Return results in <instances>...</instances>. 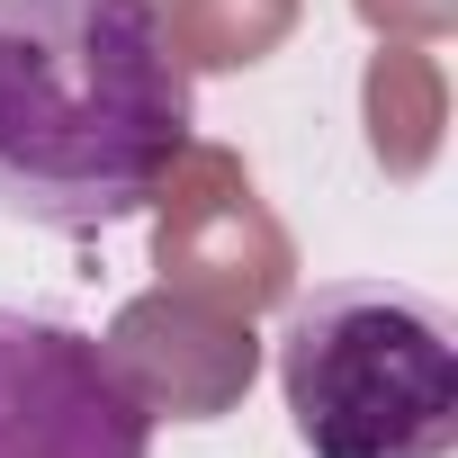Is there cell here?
<instances>
[{
	"mask_svg": "<svg viewBox=\"0 0 458 458\" xmlns=\"http://www.w3.org/2000/svg\"><path fill=\"white\" fill-rule=\"evenodd\" d=\"M189 144L162 0H0V216L99 234Z\"/></svg>",
	"mask_w": 458,
	"mask_h": 458,
	"instance_id": "cell-1",
	"label": "cell"
},
{
	"mask_svg": "<svg viewBox=\"0 0 458 458\" xmlns=\"http://www.w3.org/2000/svg\"><path fill=\"white\" fill-rule=\"evenodd\" d=\"M279 386L315 458H449L458 449V342L413 288H315L279 333Z\"/></svg>",
	"mask_w": 458,
	"mask_h": 458,
	"instance_id": "cell-2",
	"label": "cell"
},
{
	"mask_svg": "<svg viewBox=\"0 0 458 458\" xmlns=\"http://www.w3.org/2000/svg\"><path fill=\"white\" fill-rule=\"evenodd\" d=\"M153 270L162 288H189L207 306L270 315L297 297V243L270 216L261 180L225 144H180L171 171L153 180Z\"/></svg>",
	"mask_w": 458,
	"mask_h": 458,
	"instance_id": "cell-3",
	"label": "cell"
},
{
	"mask_svg": "<svg viewBox=\"0 0 458 458\" xmlns=\"http://www.w3.org/2000/svg\"><path fill=\"white\" fill-rule=\"evenodd\" d=\"M144 449L153 422L90 333L0 306V458H144Z\"/></svg>",
	"mask_w": 458,
	"mask_h": 458,
	"instance_id": "cell-4",
	"label": "cell"
},
{
	"mask_svg": "<svg viewBox=\"0 0 458 458\" xmlns=\"http://www.w3.org/2000/svg\"><path fill=\"white\" fill-rule=\"evenodd\" d=\"M99 351H108L117 386L144 404V422H216V413H234L252 395V377H261L252 315L207 306L189 288L126 297Z\"/></svg>",
	"mask_w": 458,
	"mask_h": 458,
	"instance_id": "cell-5",
	"label": "cell"
},
{
	"mask_svg": "<svg viewBox=\"0 0 458 458\" xmlns=\"http://www.w3.org/2000/svg\"><path fill=\"white\" fill-rule=\"evenodd\" d=\"M360 126H369V162L386 180H422L440 162L449 135V72L431 46L413 37H377L369 72H360Z\"/></svg>",
	"mask_w": 458,
	"mask_h": 458,
	"instance_id": "cell-6",
	"label": "cell"
},
{
	"mask_svg": "<svg viewBox=\"0 0 458 458\" xmlns=\"http://www.w3.org/2000/svg\"><path fill=\"white\" fill-rule=\"evenodd\" d=\"M297 19H306V0H171L162 37L180 72H252L297 37Z\"/></svg>",
	"mask_w": 458,
	"mask_h": 458,
	"instance_id": "cell-7",
	"label": "cell"
},
{
	"mask_svg": "<svg viewBox=\"0 0 458 458\" xmlns=\"http://www.w3.org/2000/svg\"><path fill=\"white\" fill-rule=\"evenodd\" d=\"M351 19H360L369 37H413V46H431V37L458 28V0H351Z\"/></svg>",
	"mask_w": 458,
	"mask_h": 458,
	"instance_id": "cell-8",
	"label": "cell"
}]
</instances>
